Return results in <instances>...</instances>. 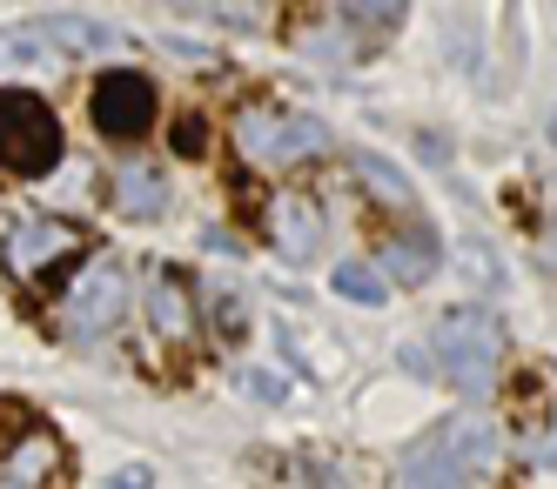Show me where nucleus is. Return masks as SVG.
Returning <instances> with one entry per match:
<instances>
[{"label": "nucleus", "instance_id": "nucleus-16", "mask_svg": "<svg viewBox=\"0 0 557 489\" xmlns=\"http://www.w3.org/2000/svg\"><path fill=\"white\" fill-rule=\"evenodd\" d=\"M356 168H363V181H370V188H376L383 201H396V209H417V195H410V181H404V175H389V168H383L376 154H363V161H356Z\"/></svg>", "mask_w": 557, "mask_h": 489}, {"label": "nucleus", "instance_id": "nucleus-5", "mask_svg": "<svg viewBox=\"0 0 557 489\" xmlns=\"http://www.w3.org/2000/svg\"><path fill=\"white\" fill-rule=\"evenodd\" d=\"M122 315H128V268L114 262V255H95L82 275L67 281L61 329H67V336H108Z\"/></svg>", "mask_w": 557, "mask_h": 489}, {"label": "nucleus", "instance_id": "nucleus-7", "mask_svg": "<svg viewBox=\"0 0 557 489\" xmlns=\"http://www.w3.org/2000/svg\"><path fill=\"white\" fill-rule=\"evenodd\" d=\"M82 249H88V235L67 228V222H14V235H8V275L41 281L54 262L82 255Z\"/></svg>", "mask_w": 557, "mask_h": 489}, {"label": "nucleus", "instance_id": "nucleus-15", "mask_svg": "<svg viewBox=\"0 0 557 489\" xmlns=\"http://www.w3.org/2000/svg\"><path fill=\"white\" fill-rule=\"evenodd\" d=\"M383 268H389V275H404V281H430L436 249H430V241H389V249H383Z\"/></svg>", "mask_w": 557, "mask_h": 489}, {"label": "nucleus", "instance_id": "nucleus-11", "mask_svg": "<svg viewBox=\"0 0 557 489\" xmlns=\"http://www.w3.org/2000/svg\"><path fill=\"white\" fill-rule=\"evenodd\" d=\"M54 469H61V442H54L48 429H27L21 450L0 463V482H41V476H54Z\"/></svg>", "mask_w": 557, "mask_h": 489}, {"label": "nucleus", "instance_id": "nucleus-3", "mask_svg": "<svg viewBox=\"0 0 557 489\" xmlns=\"http://www.w3.org/2000/svg\"><path fill=\"white\" fill-rule=\"evenodd\" d=\"M235 148H243L256 168H296V161L330 154V128L315 114H275V108H249L235 121Z\"/></svg>", "mask_w": 557, "mask_h": 489}, {"label": "nucleus", "instance_id": "nucleus-4", "mask_svg": "<svg viewBox=\"0 0 557 489\" xmlns=\"http://www.w3.org/2000/svg\"><path fill=\"white\" fill-rule=\"evenodd\" d=\"M491 463H497V429L463 416V423H444L430 442H417V450L404 456V476L430 489V482H463V476L491 469Z\"/></svg>", "mask_w": 557, "mask_h": 489}, {"label": "nucleus", "instance_id": "nucleus-14", "mask_svg": "<svg viewBox=\"0 0 557 489\" xmlns=\"http://www.w3.org/2000/svg\"><path fill=\"white\" fill-rule=\"evenodd\" d=\"M330 8L349 21V27H370V34H389L396 21H404L410 0H330Z\"/></svg>", "mask_w": 557, "mask_h": 489}, {"label": "nucleus", "instance_id": "nucleus-12", "mask_svg": "<svg viewBox=\"0 0 557 489\" xmlns=\"http://www.w3.org/2000/svg\"><path fill=\"white\" fill-rule=\"evenodd\" d=\"M148 315H154V329H162V336H188V329H195L188 289H182L169 268H154V275H148Z\"/></svg>", "mask_w": 557, "mask_h": 489}, {"label": "nucleus", "instance_id": "nucleus-18", "mask_svg": "<svg viewBox=\"0 0 557 489\" xmlns=\"http://www.w3.org/2000/svg\"><path fill=\"white\" fill-rule=\"evenodd\" d=\"M175 141H182V154H202L209 135H202V121H182V135H175Z\"/></svg>", "mask_w": 557, "mask_h": 489}, {"label": "nucleus", "instance_id": "nucleus-8", "mask_svg": "<svg viewBox=\"0 0 557 489\" xmlns=\"http://www.w3.org/2000/svg\"><path fill=\"white\" fill-rule=\"evenodd\" d=\"M269 241L283 249V262H309L323 249V215H315L309 195H275L269 201Z\"/></svg>", "mask_w": 557, "mask_h": 489}, {"label": "nucleus", "instance_id": "nucleus-19", "mask_svg": "<svg viewBox=\"0 0 557 489\" xmlns=\"http://www.w3.org/2000/svg\"><path fill=\"white\" fill-rule=\"evenodd\" d=\"M249 383H256V396H262V402H275V396H289V383H275V376H269V369H256V376H249Z\"/></svg>", "mask_w": 557, "mask_h": 489}, {"label": "nucleus", "instance_id": "nucleus-17", "mask_svg": "<svg viewBox=\"0 0 557 489\" xmlns=\"http://www.w3.org/2000/svg\"><path fill=\"white\" fill-rule=\"evenodd\" d=\"M524 450H531V463H550V469H557V416H550V423L524 442Z\"/></svg>", "mask_w": 557, "mask_h": 489}, {"label": "nucleus", "instance_id": "nucleus-13", "mask_svg": "<svg viewBox=\"0 0 557 489\" xmlns=\"http://www.w3.org/2000/svg\"><path fill=\"white\" fill-rule=\"evenodd\" d=\"M330 281H336V296H349V302H389V281L370 262H336Z\"/></svg>", "mask_w": 557, "mask_h": 489}, {"label": "nucleus", "instance_id": "nucleus-9", "mask_svg": "<svg viewBox=\"0 0 557 489\" xmlns=\"http://www.w3.org/2000/svg\"><path fill=\"white\" fill-rule=\"evenodd\" d=\"M67 40L54 21H27V27H8L0 34V67H21V74H48V67H67Z\"/></svg>", "mask_w": 557, "mask_h": 489}, {"label": "nucleus", "instance_id": "nucleus-20", "mask_svg": "<svg viewBox=\"0 0 557 489\" xmlns=\"http://www.w3.org/2000/svg\"><path fill=\"white\" fill-rule=\"evenodd\" d=\"M544 255H550V268H557V215H550V228H544Z\"/></svg>", "mask_w": 557, "mask_h": 489}, {"label": "nucleus", "instance_id": "nucleus-2", "mask_svg": "<svg viewBox=\"0 0 557 489\" xmlns=\"http://www.w3.org/2000/svg\"><path fill=\"white\" fill-rule=\"evenodd\" d=\"M0 161L14 175H48L61 168V121L41 95L0 88Z\"/></svg>", "mask_w": 557, "mask_h": 489}, {"label": "nucleus", "instance_id": "nucleus-6", "mask_svg": "<svg viewBox=\"0 0 557 489\" xmlns=\"http://www.w3.org/2000/svg\"><path fill=\"white\" fill-rule=\"evenodd\" d=\"M95 128L108 141H141L154 128V80L135 67H114L95 80Z\"/></svg>", "mask_w": 557, "mask_h": 489}, {"label": "nucleus", "instance_id": "nucleus-21", "mask_svg": "<svg viewBox=\"0 0 557 489\" xmlns=\"http://www.w3.org/2000/svg\"><path fill=\"white\" fill-rule=\"evenodd\" d=\"M550 148H557V108H550Z\"/></svg>", "mask_w": 557, "mask_h": 489}, {"label": "nucleus", "instance_id": "nucleus-1", "mask_svg": "<svg viewBox=\"0 0 557 489\" xmlns=\"http://www.w3.org/2000/svg\"><path fill=\"white\" fill-rule=\"evenodd\" d=\"M430 349H436L444 376H450L463 396L497 389V362H504V329H497V315H484V309H450V315L430 329Z\"/></svg>", "mask_w": 557, "mask_h": 489}, {"label": "nucleus", "instance_id": "nucleus-10", "mask_svg": "<svg viewBox=\"0 0 557 489\" xmlns=\"http://www.w3.org/2000/svg\"><path fill=\"white\" fill-rule=\"evenodd\" d=\"M114 201H122V215L154 222V215L169 209V181H162V168H148V161H128V168L114 175Z\"/></svg>", "mask_w": 557, "mask_h": 489}]
</instances>
